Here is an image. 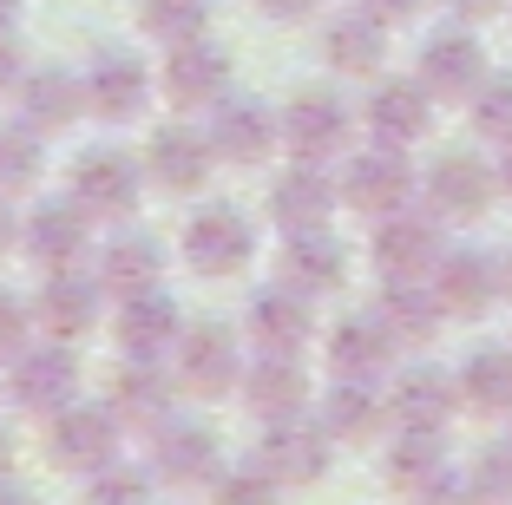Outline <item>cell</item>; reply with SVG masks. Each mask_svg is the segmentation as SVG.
I'll return each mask as SVG.
<instances>
[{"mask_svg":"<svg viewBox=\"0 0 512 505\" xmlns=\"http://www.w3.org/2000/svg\"><path fill=\"white\" fill-rule=\"evenodd\" d=\"M86 505H151V466H119L106 460L99 473H86Z\"/></svg>","mask_w":512,"mask_h":505,"instance_id":"39","label":"cell"},{"mask_svg":"<svg viewBox=\"0 0 512 505\" xmlns=\"http://www.w3.org/2000/svg\"><path fill=\"white\" fill-rule=\"evenodd\" d=\"M467 105H473V132L493 138V145H512V73H486Z\"/></svg>","mask_w":512,"mask_h":505,"instance_id":"38","label":"cell"},{"mask_svg":"<svg viewBox=\"0 0 512 505\" xmlns=\"http://www.w3.org/2000/svg\"><path fill=\"white\" fill-rule=\"evenodd\" d=\"M309 328H316V309L289 283L263 289V296L250 302V335H256L263 355H296V348H309Z\"/></svg>","mask_w":512,"mask_h":505,"instance_id":"30","label":"cell"},{"mask_svg":"<svg viewBox=\"0 0 512 505\" xmlns=\"http://www.w3.org/2000/svg\"><path fill=\"white\" fill-rule=\"evenodd\" d=\"M276 125H283V145H289L296 164H335L348 145H355V105H348L342 92H329V86L296 92V99L276 112Z\"/></svg>","mask_w":512,"mask_h":505,"instance_id":"2","label":"cell"},{"mask_svg":"<svg viewBox=\"0 0 512 505\" xmlns=\"http://www.w3.org/2000/svg\"><path fill=\"white\" fill-rule=\"evenodd\" d=\"M493 178H499V191L512 197V145H499V164H493Z\"/></svg>","mask_w":512,"mask_h":505,"instance_id":"48","label":"cell"},{"mask_svg":"<svg viewBox=\"0 0 512 505\" xmlns=\"http://www.w3.org/2000/svg\"><path fill=\"white\" fill-rule=\"evenodd\" d=\"M342 210V184L322 171V164H296L270 184V223L283 237H302V230H329V217Z\"/></svg>","mask_w":512,"mask_h":505,"instance_id":"17","label":"cell"},{"mask_svg":"<svg viewBox=\"0 0 512 505\" xmlns=\"http://www.w3.org/2000/svg\"><path fill=\"white\" fill-rule=\"evenodd\" d=\"M99 289L106 296H138V289H158V276H165V243L151 237V230H132V223H119L106 243H99Z\"/></svg>","mask_w":512,"mask_h":505,"instance_id":"23","label":"cell"},{"mask_svg":"<svg viewBox=\"0 0 512 505\" xmlns=\"http://www.w3.org/2000/svg\"><path fill=\"white\" fill-rule=\"evenodd\" d=\"M322 60L348 79H375L388 66V20L362 14V7L355 14H335L329 33H322Z\"/></svg>","mask_w":512,"mask_h":505,"instance_id":"29","label":"cell"},{"mask_svg":"<svg viewBox=\"0 0 512 505\" xmlns=\"http://www.w3.org/2000/svg\"><path fill=\"white\" fill-rule=\"evenodd\" d=\"M0 505H33V492L14 486V479H0Z\"/></svg>","mask_w":512,"mask_h":505,"instance_id":"50","label":"cell"},{"mask_svg":"<svg viewBox=\"0 0 512 505\" xmlns=\"http://www.w3.org/2000/svg\"><path fill=\"white\" fill-rule=\"evenodd\" d=\"M79 86H86V112L92 119H138L151 105V66L138 60V53H125V46H106V53H92V66L79 73Z\"/></svg>","mask_w":512,"mask_h":505,"instance_id":"13","label":"cell"},{"mask_svg":"<svg viewBox=\"0 0 512 505\" xmlns=\"http://www.w3.org/2000/svg\"><path fill=\"white\" fill-rule=\"evenodd\" d=\"M20 79H27V46L14 27H0V92H14Z\"/></svg>","mask_w":512,"mask_h":505,"instance_id":"43","label":"cell"},{"mask_svg":"<svg viewBox=\"0 0 512 505\" xmlns=\"http://www.w3.org/2000/svg\"><path fill=\"white\" fill-rule=\"evenodd\" d=\"M499 197V178L493 164L467 158V151H440L434 164L421 171V204L434 210L440 223H480Z\"/></svg>","mask_w":512,"mask_h":505,"instance_id":"6","label":"cell"},{"mask_svg":"<svg viewBox=\"0 0 512 505\" xmlns=\"http://www.w3.org/2000/svg\"><path fill=\"white\" fill-rule=\"evenodd\" d=\"M256 256V223L237 204H204L184 223V263L197 276H243Z\"/></svg>","mask_w":512,"mask_h":505,"instance_id":"7","label":"cell"},{"mask_svg":"<svg viewBox=\"0 0 512 505\" xmlns=\"http://www.w3.org/2000/svg\"><path fill=\"white\" fill-rule=\"evenodd\" d=\"M335 460V440L322 420L289 414V420H263V440H256V466L276 479V486H316Z\"/></svg>","mask_w":512,"mask_h":505,"instance_id":"4","label":"cell"},{"mask_svg":"<svg viewBox=\"0 0 512 505\" xmlns=\"http://www.w3.org/2000/svg\"><path fill=\"white\" fill-rule=\"evenodd\" d=\"M368 256H375V269L388 283H421V276H434L440 256H447V223L434 210H394V217H381Z\"/></svg>","mask_w":512,"mask_h":505,"instance_id":"5","label":"cell"},{"mask_svg":"<svg viewBox=\"0 0 512 505\" xmlns=\"http://www.w3.org/2000/svg\"><path fill=\"white\" fill-rule=\"evenodd\" d=\"M211 505H283V486H276L263 466H224L211 479Z\"/></svg>","mask_w":512,"mask_h":505,"instance_id":"40","label":"cell"},{"mask_svg":"<svg viewBox=\"0 0 512 505\" xmlns=\"http://www.w3.org/2000/svg\"><path fill=\"white\" fill-rule=\"evenodd\" d=\"M362 125L381 138V145H421L427 125H434V92L421 86V79H381L375 92H368L362 105Z\"/></svg>","mask_w":512,"mask_h":505,"instance_id":"22","label":"cell"},{"mask_svg":"<svg viewBox=\"0 0 512 505\" xmlns=\"http://www.w3.org/2000/svg\"><path fill=\"white\" fill-rule=\"evenodd\" d=\"M171 374H178L184 394H197V401H217V394H230V387L243 381V348L230 328L204 322V328H184L178 348H171Z\"/></svg>","mask_w":512,"mask_h":505,"instance_id":"11","label":"cell"},{"mask_svg":"<svg viewBox=\"0 0 512 505\" xmlns=\"http://www.w3.org/2000/svg\"><path fill=\"white\" fill-rule=\"evenodd\" d=\"M20 99V125H33L40 138L66 132V125L86 112V86H79V73H60V66H27V79L14 86Z\"/></svg>","mask_w":512,"mask_h":505,"instance_id":"26","label":"cell"},{"mask_svg":"<svg viewBox=\"0 0 512 505\" xmlns=\"http://www.w3.org/2000/svg\"><path fill=\"white\" fill-rule=\"evenodd\" d=\"M138 27L165 46L197 40V33L211 27V0H138Z\"/></svg>","mask_w":512,"mask_h":505,"instance_id":"36","label":"cell"},{"mask_svg":"<svg viewBox=\"0 0 512 505\" xmlns=\"http://www.w3.org/2000/svg\"><path fill=\"white\" fill-rule=\"evenodd\" d=\"M204 138H211L217 164H263L276 145H283V125H276V112L263 99H217L211 112H204Z\"/></svg>","mask_w":512,"mask_h":505,"instance_id":"12","label":"cell"},{"mask_svg":"<svg viewBox=\"0 0 512 505\" xmlns=\"http://www.w3.org/2000/svg\"><path fill=\"white\" fill-rule=\"evenodd\" d=\"M112 335H119L125 355L165 361L184 335V309L165 296V289H138V296H119V315H112Z\"/></svg>","mask_w":512,"mask_h":505,"instance_id":"21","label":"cell"},{"mask_svg":"<svg viewBox=\"0 0 512 505\" xmlns=\"http://www.w3.org/2000/svg\"><path fill=\"white\" fill-rule=\"evenodd\" d=\"M381 322L394 328V342H434L440 328H447V309H440V296H434V283H388L381 289Z\"/></svg>","mask_w":512,"mask_h":505,"instance_id":"34","label":"cell"},{"mask_svg":"<svg viewBox=\"0 0 512 505\" xmlns=\"http://www.w3.org/2000/svg\"><path fill=\"white\" fill-rule=\"evenodd\" d=\"M27 328H33L27 302H20L14 289H0V361H14L20 348H27Z\"/></svg>","mask_w":512,"mask_h":505,"instance_id":"42","label":"cell"},{"mask_svg":"<svg viewBox=\"0 0 512 505\" xmlns=\"http://www.w3.org/2000/svg\"><path fill=\"white\" fill-rule=\"evenodd\" d=\"M316 420L329 427V440H375L381 427H394L388 420V394H381L375 381H335Z\"/></svg>","mask_w":512,"mask_h":505,"instance_id":"33","label":"cell"},{"mask_svg":"<svg viewBox=\"0 0 512 505\" xmlns=\"http://www.w3.org/2000/svg\"><path fill=\"white\" fill-rule=\"evenodd\" d=\"M342 204L348 210H362V217H394V210L414 204V164H407L401 145H368L362 158H348L342 171Z\"/></svg>","mask_w":512,"mask_h":505,"instance_id":"8","label":"cell"},{"mask_svg":"<svg viewBox=\"0 0 512 505\" xmlns=\"http://www.w3.org/2000/svg\"><path fill=\"white\" fill-rule=\"evenodd\" d=\"M421 505H486V499H480V486H473V479H440Z\"/></svg>","mask_w":512,"mask_h":505,"instance_id":"44","label":"cell"},{"mask_svg":"<svg viewBox=\"0 0 512 505\" xmlns=\"http://www.w3.org/2000/svg\"><path fill=\"white\" fill-rule=\"evenodd\" d=\"M473 486H480L486 505H512V440L486 446L480 460H473Z\"/></svg>","mask_w":512,"mask_h":505,"instance_id":"41","label":"cell"},{"mask_svg":"<svg viewBox=\"0 0 512 505\" xmlns=\"http://www.w3.org/2000/svg\"><path fill=\"white\" fill-rule=\"evenodd\" d=\"M414 79H421L434 99H473V86L486 79V53H480V40L467 33V20L427 33L421 60H414Z\"/></svg>","mask_w":512,"mask_h":505,"instance_id":"16","label":"cell"},{"mask_svg":"<svg viewBox=\"0 0 512 505\" xmlns=\"http://www.w3.org/2000/svg\"><path fill=\"white\" fill-rule=\"evenodd\" d=\"M14 243H20V223H14V217H7V204H0V256L14 250Z\"/></svg>","mask_w":512,"mask_h":505,"instance_id":"49","label":"cell"},{"mask_svg":"<svg viewBox=\"0 0 512 505\" xmlns=\"http://www.w3.org/2000/svg\"><path fill=\"white\" fill-rule=\"evenodd\" d=\"M20 243H27V256L40 269H79L86 250H92V217L73 197H53V204H40L20 223Z\"/></svg>","mask_w":512,"mask_h":505,"instance_id":"19","label":"cell"},{"mask_svg":"<svg viewBox=\"0 0 512 505\" xmlns=\"http://www.w3.org/2000/svg\"><path fill=\"white\" fill-rule=\"evenodd\" d=\"M73 197L79 210H86L92 223H132L138 204H145V158H132V151H112V145H92L79 151L73 164Z\"/></svg>","mask_w":512,"mask_h":505,"instance_id":"1","label":"cell"},{"mask_svg":"<svg viewBox=\"0 0 512 505\" xmlns=\"http://www.w3.org/2000/svg\"><path fill=\"white\" fill-rule=\"evenodd\" d=\"M263 14L270 20H309V14H322V0H263Z\"/></svg>","mask_w":512,"mask_h":505,"instance_id":"47","label":"cell"},{"mask_svg":"<svg viewBox=\"0 0 512 505\" xmlns=\"http://www.w3.org/2000/svg\"><path fill=\"white\" fill-rule=\"evenodd\" d=\"M211 164H217V151H211V138H204V125H184V119L158 125L151 145H145V171L165 184V191H197V184L211 178Z\"/></svg>","mask_w":512,"mask_h":505,"instance_id":"25","label":"cell"},{"mask_svg":"<svg viewBox=\"0 0 512 505\" xmlns=\"http://www.w3.org/2000/svg\"><path fill=\"white\" fill-rule=\"evenodd\" d=\"M283 283L302 289L309 302L329 296V289H342L348 283V243H335L329 230H302V237H289V250H283Z\"/></svg>","mask_w":512,"mask_h":505,"instance_id":"31","label":"cell"},{"mask_svg":"<svg viewBox=\"0 0 512 505\" xmlns=\"http://www.w3.org/2000/svg\"><path fill=\"white\" fill-rule=\"evenodd\" d=\"M7 394H14V407H27V414H53V407H66L79 394V361H73V342H53L46 335L40 348H20L14 361H7Z\"/></svg>","mask_w":512,"mask_h":505,"instance_id":"10","label":"cell"},{"mask_svg":"<svg viewBox=\"0 0 512 505\" xmlns=\"http://www.w3.org/2000/svg\"><path fill=\"white\" fill-rule=\"evenodd\" d=\"M453 407H460V381L440 374V368H407V374H394V387H388V420L394 427L440 433L453 420Z\"/></svg>","mask_w":512,"mask_h":505,"instance_id":"28","label":"cell"},{"mask_svg":"<svg viewBox=\"0 0 512 505\" xmlns=\"http://www.w3.org/2000/svg\"><path fill=\"white\" fill-rule=\"evenodd\" d=\"M7 466H14V440L0 433V479H7Z\"/></svg>","mask_w":512,"mask_h":505,"instance_id":"51","label":"cell"},{"mask_svg":"<svg viewBox=\"0 0 512 505\" xmlns=\"http://www.w3.org/2000/svg\"><path fill=\"white\" fill-rule=\"evenodd\" d=\"M217 473H224V453H217L211 427H197V420H171V414L151 427V479H158V486L204 492Z\"/></svg>","mask_w":512,"mask_h":505,"instance_id":"9","label":"cell"},{"mask_svg":"<svg viewBox=\"0 0 512 505\" xmlns=\"http://www.w3.org/2000/svg\"><path fill=\"white\" fill-rule=\"evenodd\" d=\"M499 283H506V296H512V250L499 256Z\"/></svg>","mask_w":512,"mask_h":505,"instance_id":"52","label":"cell"},{"mask_svg":"<svg viewBox=\"0 0 512 505\" xmlns=\"http://www.w3.org/2000/svg\"><path fill=\"white\" fill-rule=\"evenodd\" d=\"M158 86H165V99L178 105V112H211L230 92V53L217 40H204V33H197V40H178L165 73H158Z\"/></svg>","mask_w":512,"mask_h":505,"instance_id":"15","label":"cell"},{"mask_svg":"<svg viewBox=\"0 0 512 505\" xmlns=\"http://www.w3.org/2000/svg\"><path fill=\"white\" fill-rule=\"evenodd\" d=\"M394 361H401V342H394V328L381 322V309L368 315H342L329 328V374L335 381H388Z\"/></svg>","mask_w":512,"mask_h":505,"instance_id":"14","label":"cell"},{"mask_svg":"<svg viewBox=\"0 0 512 505\" xmlns=\"http://www.w3.org/2000/svg\"><path fill=\"white\" fill-rule=\"evenodd\" d=\"M362 14H375V20H388V27H401V20H414L427 7V0H355Z\"/></svg>","mask_w":512,"mask_h":505,"instance_id":"45","label":"cell"},{"mask_svg":"<svg viewBox=\"0 0 512 505\" xmlns=\"http://www.w3.org/2000/svg\"><path fill=\"white\" fill-rule=\"evenodd\" d=\"M453 479V460H447V440L427 427H401V440L388 446V486L407 492V499H427V492Z\"/></svg>","mask_w":512,"mask_h":505,"instance_id":"32","label":"cell"},{"mask_svg":"<svg viewBox=\"0 0 512 505\" xmlns=\"http://www.w3.org/2000/svg\"><path fill=\"white\" fill-rule=\"evenodd\" d=\"M119 453V414L99 401H66L46 414V460L60 473H99V466Z\"/></svg>","mask_w":512,"mask_h":505,"instance_id":"3","label":"cell"},{"mask_svg":"<svg viewBox=\"0 0 512 505\" xmlns=\"http://www.w3.org/2000/svg\"><path fill=\"white\" fill-rule=\"evenodd\" d=\"M447 14H460L473 27V20H493V14H506V0H447Z\"/></svg>","mask_w":512,"mask_h":505,"instance_id":"46","label":"cell"},{"mask_svg":"<svg viewBox=\"0 0 512 505\" xmlns=\"http://www.w3.org/2000/svg\"><path fill=\"white\" fill-rule=\"evenodd\" d=\"M14 14H20V0H0V27H14Z\"/></svg>","mask_w":512,"mask_h":505,"instance_id":"53","label":"cell"},{"mask_svg":"<svg viewBox=\"0 0 512 505\" xmlns=\"http://www.w3.org/2000/svg\"><path fill=\"white\" fill-rule=\"evenodd\" d=\"M171 401H178V374H165L145 355H125V368L106 387V407L119 414V427H145V433L171 414Z\"/></svg>","mask_w":512,"mask_h":505,"instance_id":"24","label":"cell"},{"mask_svg":"<svg viewBox=\"0 0 512 505\" xmlns=\"http://www.w3.org/2000/svg\"><path fill=\"white\" fill-rule=\"evenodd\" d=\"M453 381H460V407H473V414H512V348H473Z\"/></svg>","mask_w":512,"mask_h":505,"instance_id":"35","label":"cell"},{"mask_svg":"<svg viewBox=\"0 0 512 505\" xmlns=\"http://www.w3.org/2000/svg\"><path fill=\"white\" fill-rule=\"evenodd\" d=\"M99 276H86V269H46L40 296H33V322L53 335V342H79V335H92L99 328Z\"/></svg>","mask_w":512,"mask_h":505,"instance_id":"18","label":"cell"},{"mask_svg":"<svg viewBox=\"0 0 512 505\" xmlns=\"http://www.w3.org/2000/svg\"><path fill=\"white\" fill-rule=\"evenodd\" d=\"M40 178V132L33 125H0V197L27 191V184Z\"/></svg>","mask_w":512,"mask_h":505,"instance_id":"37","label":"cell"},{"mask_svg":"<svg viewBox=\"0 0 512 505\" xmlns=\"http://www.w3.org/2000/svg\"><path fill=\"white\" fill-rule=\"evenodd\" d=\"M243 401H250L256 420H289V414H309V374H302L296 355H263L243 368Z\"/></svg>","mask_w":512,"mask_h":505,"instance_id":"27","label":"cell"},{"mask_svg":"<svg viewBox=\"0 0 512 505\" xmlns=\"http://www.w3.org/2000/svg\"><path fill=\"white\" fill-rule=\"evenodd\" d=\"M434 296H440V309H447V322L453 315H486L499 296H506V283H499V256H486V250H453L447 243V256L434 263Z\"/></svg>","mask_w":512,"mask_h":505,"instance_id":"20","label":"cell"}]
</instances>
